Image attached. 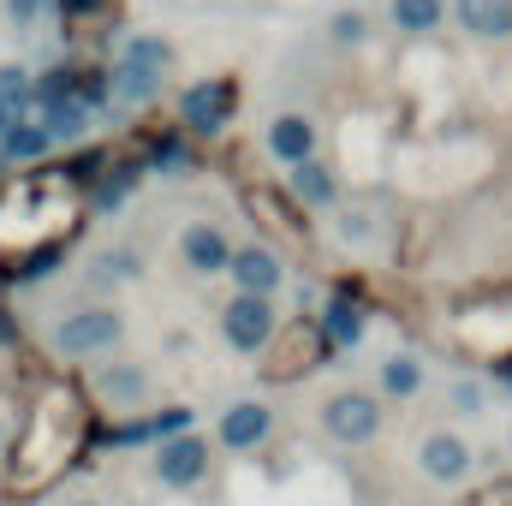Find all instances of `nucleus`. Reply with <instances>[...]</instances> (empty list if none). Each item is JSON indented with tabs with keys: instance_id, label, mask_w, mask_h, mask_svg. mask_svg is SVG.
Masks as SVG:
<instances>
[{
	"instance_id": "7",
	"label": "nucleus",
	"mask_w": 512,
	"mask_h": 506,
	"mask_svg": "<svg viewBox=\"0 0 512 506\" xmlns=\"http://www.w3.org/2000/svg\"><path fill=\"white\" fill-rule=\"evenodd\" d=\"M274 328H280L274 298H251V292H239V298L221 310V334H227L233 352H262V346L274 340Z\"/></svg>"
},
{
	"instance_id": "27",
	"label": "nucleus",
	"mask_w": 512,
	"mask_h": 506,
	"mask_svg": "<svg viewBox=\"0 0 512 506\" xmlns=\"http://www.w3.org/2000/svg\"><path fill=\"white\" fill-rule=\"evenodd\" d=\"M102 167H108V155H102V149H90V155H78V161H72V179H90V185H96V179H102Z\"/></svg>"
},
{
	"instance_id": "34",
	"label": "nucleus",
	"mask_w": 512,
	"mask_h": 506,
	"mask_svg": "<svg viewBox=\"0 0 512 506\" xmlns=\"http://www.w3.org/2000/svg\"><path fill=\"white\" fill-rule=\"evenodd\" d=\"M72 506H102V501H72Z\"/></svg>"
},
{
	"instance_id": "8",
	"label": "nucleus",
	"mask_w": 512,
	"mask_h": 506,
	"mask_svg": "<svg viewBox=\"0 0 512 506\" xmlns=\"http://www.w3.org/2000/svg\"><path fill=\"white\" fill-rule=\"evenodd\" d=\"M268 435H274V411H268L262 399H233V405L221 411V423H215V441H221L227 453H256Z\"/></svg>"
},
{
	"instance_id": "15",
	"label": "nucleus",
	"mask_w": 512,
	"mask_h": 506,
	"mask_svg": "<svg viewBox=\"0 0 512 506\" xmlns=\"http://www.w3.org/2000/svg\"><path fill=\"white\" fill-rule=\"evenodd\" d=\"M459 24L477 36H507L512 30V0H459Z\"/></svg>"
},
{
	"instance_id": "33",
	"label": "nucleus",
	"mask_w": 512,
	"mask_h": 506,
	"mask_svg": "<svg viewBox=\"0 0 512 506\" xmlns=\"http://www.w3.org/2000/svg\"><path fill=\"white\" fill-rule=\"evenodd\" d=\"M0 459H6V417H0Z\"/></svg>"
},
{
	"instance_id": "20",
	"label": "nucleus",
	"mask_w": 512,
	"mask_h": 506,
	"mask_svg": "<svg viewBox=\"0 0 512 506\" xmlns=\"http://www.w3.org/2000/svg\"><path fill=\"white\" fill-rule=\"evenodd\" d=\"M42 126H48L54 143H72V137H84V131H90V108H84V102H66V108L42 114Z\"/></svg>"
},
{
	"instance_id": "2",
	"label": "nucleus",
	"mask_w": 512,
	"mask_h": 506,
	"mask_svg": "<svg viewBox=\"0 0 512 506\" xmlns=\"http://www.w3.org/2000/svg\"><path fill=\"white\" fill-rule=\"evenodd\" d=\"M120 334H126L120 310H102V304H90V310H72V316H60V322H54V352L84 364V358H102V352H114V346H120Z\"/></svg>"
},
{
	"instance_id": "12",
	"label": "nucleus",
	"mask_w": 512,
	"mask_h": 506,
	"mask_svg": "<svg viewBox=\"0 0 512 506\" xmlns=\"http://www.w3.org/2000/svg\"><path fill=\"white\" fill-rule=\"evenodd\" d=\"M179 251H185V268H191V274H227V262H233V245H227L215 227H191Z\"/></svg>"
},
{
	"instance_id": "24",
	"label": "nucleus",
	"mask_w": 512,
	"mask_h": 506,
	"mask_svg": "<svg viewBox=\"0 0 512 506\" xmlns=\"http://www.w3.org/2000/svg\"><path fill=\"white\" fill-rule=\"evenodd\" d=\"M155 173H167V179H179V173H191V149H185L179 137H167V143H155Z\"/></svg>"
},
{
	"instance_id": "30",
	"label": "nucleus",
	"mask_w": 512,
	"mask_h": 506,
	"mask_svg": "<svg viewBox=\"0 0 512 506\" xmlns=\"http://www.w3.org/2000/svg\"><path fill=\"white\" fill-rule=\"evenodd\" d=\"M12 340H18V328H12V316L0 310V346H12Z\"/></svg>"
},
{
	"instance_id": "29",
	"label": "nucleus",
	"mask_w": 512,
	"mask_h": 506,
	"mask_svg": "<svg viewBox=\"0 0 512 506\" xmlns=\"http://www.w3.org/2000/svg\"><path fill=\"white\" fill-rule=\"evenodd\" d=\"M42 6H48V0H12V18H36Z\"/></svg>"
},
{
	"instance_id": "28",
	"label": "nucleus",
	"mask_w": 512,
	"mask_h": 506,
	"mask_svg": "<svg viewBox=\"0 0 512 506\" xmlns=\"http://www.w3.org/2000/svg\"><path fill=\"white\" fill-rule=\"evenodd\" d=\"M334 36H340V42H358V36H364V18H358V12H340V18H334Z\"/></svg>"
},
{
	"instance_id": "16",
	"label": "nucleus",
	"mask_w": 512,
	"mask_h": 506,
	"mask_svg": "<svg viewBox=\"0 0 512 506\" xmlns=\"http://www.w3.org/2000/svg\"><path fill=\"white\" fill-rule=\"evenodd\" d=\"M292 191H298V203L328 209V203H334V173H328L322 161H304V167H292Z\"/></svg>"
},
{
	"instance_id": "6",
	"label": "nucleus",
	"mask_w": 512,
	"mask_h": 506,
	"mask_svg": "<svg viewBox=\"0 0 512 506\" xmlns=\"http://www.w3.org/2000/svg\"><path fill=\"white\" fill-rule=\"evenodd\" d=\"M417 471H423L429 483H441V489H459V483L477 471V453H471L465 435L435 429V435H423V447H417Z\"/></svg>"
},
{
	"instance_id": "17",
	"label": "nucleus",
	"mask_w": 512,
	"mask_h": 506,
	"mask_svg": "<svg viewBox=\"0 0 512 506\" xmlns=\"http://www.w3.org/2000/svg\"><path fill=\"white\" fill-rule=\"evenodd\" d=\"M0 149H6V161H42V155L54 149V137H48L42 120H24L12 137H0Z\"/></svg>"
},
{
	"instance_id": "23",
	"label": "nucleus",
	"mask_w": 512,
	"mask_h": 506,
	"mask_svg": "<svg viewBox=\"0 0 512 506\" xmlns=\"http://www.w3.org/2000/svg\"><path fill=\"white\" fill-rule=\"evenodd\" d=\"M131 185H137V167H120V173H102V179H96V209H120Z\"/></svg>"
},
{
	"instance_id": "3",
	"label": "nucleus",
	"mask_w": 512,
	"mask_h": 506,
	"mask_svg": "<svg viewBox=\"0 0 512 506\" xmlns=\"http://www.w3.org/2000/svg\"><path fill=\"white\" fill-rule=\"evenodd\" d=\"M149 471H155V483H161V489L191 495V489H203V483H209V471H215V447H209L197 429H191V435H173V441H161V447H155Z\"/></svg>"
},
{
	"instance_id": "13",
	"label": "nucleus",
	"mask_w": 512,
	"mask_h": 506,
	"mask_svg": "<svg viewBox=\"0 0 512 506\" xmlns=\"http://www.w3.org/2000/svg\"><path fill=\"white\" fill-rule=\"evenodd\" d=\"M30 78L18 72V66H0V137H12V131L30 120Z\"/></svg>"
},
{
	"instance_id": "4",
	"label": "nucleus",
	"mask_w": 512,
	"mask_h": 506,
	"mask_svg": "<svg viewBox=\"0 0 512 506\" xmlns=\"http://www.w3.org/2000/svg\"><path fill=\"white\" fill-rule=\"evenodd\" d=\"M197 411L191 405H161L149 417H120L114 429H90V447H161L173 435H191Z\"/></svg>"
},
{
	"instance_id": "14",
	"label": "nucleus",
	"mask_w": 512,
	"mask_h": 506,
	"mask_svg": "<svg viewBox=\"0 0 512 506\" xmlns=\"http://www.w3.org/2000/svg\"><path fill=\"white\" fill-rule=\"evenodd\" d=\"M96 393H102L108 405H137V399L149 393V376H143L137 364H108V370H96Z\"/></svg>"
},
{
	"instance_id": "10",
	"label": "nucleus",
	"mask_w": 512,
	"mask_h": 506,
	"mask_svg": "<svg viewBox=\"0 0 512 506\" xmlns=\"http://www.w3.org/2000/svg\"><path fill=\"white\" fill-rule=\"evenodd\" d=\"M316 328L328 334V346H334V352H340V346H358V340H364V304L340 292V298H328V304H322Z\"/></svg>"
},
{
	"instance_id": "19",
	"label": "nucleus",
	"mask_w": 512,
	"mask_h": 506,
	"mask_svg": "<svg viewBox=\"0 0 512 506\" xmlns=\"http://www.w3.org/2000/svg\"><path fill=\"white\" fill-rule=\"evenodd\" d=\"M114 90H120L126 102H149V96L161 90V72H155V66H137V60H120V72H114Z\"/></svg>"
},
{
	"instance_id": "5",
	"label": "nucleus",
	"mask_w": 512,
	"mask_h": 506,
	"mask_svg": "<svg viewBox=\"0 0 512 506\" xmlns=\"http://www.w3.org/2000/svg\"><path fill=\"white\" fill-rule=\"evenodd\" d=\"M233 108H239V84L233 78H203L179 96V120L197 131V137H215V131L233 126Z\"/></svg>"
},
{
	"instance_id": "18",
	"label": "nucleus",
	"mask_w": 512,
	"mask_h": 506,
	"mask_svg": "<svg viewBox=\"0 0 512 506\" xmlns=\"http://www.w3.org/2000/svg\"><path fill=\"white\" fill-rule=\"evenodd\" d=\"M417 387H423V364H417V358L399 352V358H387L382 364V393L387 399H411Z\"/></svg>"
},
{
	"instance_id": "21",
	"label": "nucleus",
	"mask_w": 512,
	"mask_h": 506,
	"mask_svg": "<svg viewBox=\"0 0 512 506\" xmlns=\"http://www.w3.org/2000/svg\"><path fill=\"white\" fill-rule=\"evenodd\" d=\"M399 30H435L441 24V0H393Z\"/></svg>"
},
{
	"instance_id": "25",
	"label": "nucleus",
	"mask_w": 512,
	"mask_h": 506,
	"mask_svg": "<svg viewBox=\"0 0 512 506\" xmlns=\"http://www.w3.org/2000/svg\"><path fill=\"white\" fill-rule=\"evenodd\" d=\"M126 60H137V66H167V42H155V36H137V42H126Z\"/></svg>"
},
{
	"instance_id": "11",
	"label": "nucleus",
	"mask_w": 512,
	"mask_h": 506,
	"mask_svg": "<svg viewBox=\"0 0 512 506\" xmlns=\"http://www.w3.org/2000/svg\"><path fill=\"white\" fill-rule=\"evenodd\" d=\"M310 149H316V126H310V120H298V114H280V120L268 126V155H274V161H292V167H304V161H310Z\"/></svg>"
},
{
	"instance_id": "9",
	"label": "nucleus",
	"mask_w": 512,
	"mask_h": 506,
	"mask_svg": "<svg viewBox=\"0 0 512 506\" xmlns=\"http://www.w3.org/2000/svg\"><path fill=\"white\" fill-rule=\"evenodd\" d=\"M227 274H233V286H239V292H251V298H274V292H280V280H286L280 256L262 251V245H239L233 262H227Z\"/></svg>"
},
{
	"instance_id": "26",
	"label": "nucleus",
	"mask_w": 512,
	"mask_h": 506,
	"mask_svg": "<svg viewBox=\"0 0 512 506\" xmlns=\"http://www.w3.org/2000/svg\"><path fill=\"white\" fill-rule=\"evenodd\" d=\"M453 411L477 417V411H483V387H477V381H459V387H453Z\"/></svg>"
},
{
	"instance_id": "32",
	"label": "nucleus",
	"mask_w": 512,
	"mask_h": 506,
	"mask_svg": "<svg viewBox=\"0 0 512 506\" xmlns=\"http://www.w3.org/2000/svg\"><path fill=\"white\" fill-rule=\"evenodd\" d=\"M495 376H501V381L512 387V358H507V364H495Z\"/></svg>"
},
{
	"instance_id": "1",
	"label": "nucleus",
	"mask_w": 512,
	"mask_h": 506,
	"mask_svg": "<svg viewBox=\"0 0 512 506\" xmlns=\"http://www.w3.org/2000/svg\"><path fill=\"white\" fill-rule=\"evenodd\" d=\"M322 435L340 447H370L382 435V399L364 387H340L322 399Z\"/></svg>"
},
{
	"instance_id": "22",
	"label": "nucleus",
	"mask_w": 512,
	"mask_h": 506,
	"mask_svg": "<svg viewBox=\"0 0 512 506\" xmlns=\"http://www.w3.org/2000/svg\"><path fill=\"white\" fill-rule=\"evenodd\" d=\"M131 274H137V256L131 251H102L90 262V280L96 286H114V280H131Z\"/></svg>"
},
{
	"instance_id": "31",
	"label": "nucleus",
	"mask_w": 512,
	"mask_h": 506,
	"mask_svg": "<svg viewBox=\"0 0 512 506\" xmlns=\"http://www.w3.org/2000/svg\"><path fill=\"white\" fill-rule=\"evenodd\" d=\"M96 6H108V0H66V12L78 18V12H96Z\"/></svg>"
}]
</instances>
